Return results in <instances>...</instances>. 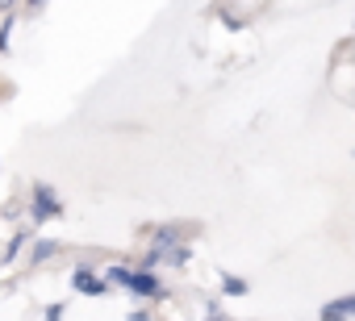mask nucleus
<instances>
[{
  "label": "nucleus",
  "mask_w": 355,
  "mask_h": 321,
  "mask_svg": "<svg viewBox=\"0 0 355 321\" xmlns=\"http://www.w3.org/2000/svg\"><path fill=\"white\" fill-rule=\"evenodd\" d=\"M109 279L113 284H125L130 292H138V296H159L163 288H159V279L150 275V271H130V267H113L109 271Z\"/></svg>",
  "instance_id": "obj_1"
},
{
  "label": "nucleus",
  "mask_w": 355,
  "mask_h": 321,
  "mask_svg": "<svg viewBox=\"0 0 355 321\" xmlns=\"http://www.w3.org/2000/svg\"><path fill=\"white\" fill-rule=\"evenodd\" d=\"M51 213H59V201H55V192H51L46 184H34V217H38V221H46Z\"/></svg>",
  "instance_id": "obj_2"
},
{
  "label": "nucleus",
  "mask_w": 355,
  "mask_h": 321,
  "mask_svg": "<svg viewBox=\"0 0 355 321\" xmlns=\"http://www.w3.org/2000/svg\"><path fill=\"white\" fill-rule=\"evenodd\" d=\"M71 284H76V292H84V296H105V288H109V284H105V279H96L88 267H80V271L71 275Z\"/></svg>",
  "instance_id": "obj_3"
},
{
  "label": "nucleus",
  "mask_w": 355,
  "mask_h": 321,
  "mask_svg": "<svg viewBox=\"0 0 355 321\" xmlns=\"http://www.w3.org/2000/svg\"><path fill=\"white\" fill-rule=\"evenodd\" d=\"M322 317H326V321H334V317H355V296H343V300H330V304L322 309Z\"/></svg>",
  "instance_id": "obj_4"
},
{
  "label": "nucleus",
  "mask_w": 355,
  "mask_h": 321,
  "mask_svg": "<svg viewBox=\"0 0 355 321\" xmlns=\"http://www.w3.org/2000/svg\"><path fill=\"white\" fill-rule=\"evenodd\" d=\"M55 250H59L55 242H38V246H34V263H46V259H51Z\"/></svg>",
  "instance_id": "obj_5"
},
{
  "label": "nucleus",
  "mask_w": 355,
  "mask_h": 321,
  "mask_svg": "<svg viewBox=\"0 0 355 321\" xmlns=\"http://www.w3.org/2000/svg\"><path fill=\"white\" fill-rule=\"evenodd\" d=\"M222 288H226L230 296H243V292H247V284H243V279H234V275H226V279H222Z\"/></svg>",
  "instance_id": "obj_6"
},
{
  "label": "nucleus",
  "mask_w": 355,
  "mask_h": 321,
  "mask_svg": "<svg viewBox=\"0 0 355 321\" xmlns=\"http://www.w3.org/2000/svg\"><path fill=\"white\" fill-rule=\"evenodd\" d=\"M26 238H30V234H17V238H13V242H9V250H5V259H17V250H21V246H26Z\"/></svg>",
  "instance_id": "obj_7"
},
{
  "label": "nucleus",
  "mask_w": 355,
  "mask_h": 321,
  "mask_svg": "<svg viewBox=\"0 0 355 321\" xmlns=\"http://www.w3.org/2000/svg\"><path fill=\"white\" fill-rule=\"evenodd\" d=\"M42 5H46V0H30V9H42Z\"/></svg>",
  "instance_id": "obj_8"
}]
</instances>
